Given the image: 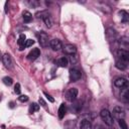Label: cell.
<instances>
[{
  "instance_id": "e0dca14e",
  "label": "cell",
  "mask_w": 129,
  "mask_h": 129,
  "mask_svg": "<svg viewBox=\"0 0 129 129\" xmlns=\"http://www.w3.org/2000/svg\"><path fill=\"white\" fill-rule=\"evenodd\" d=\"M66 112H67V108H66V105L64 104H62L59 108V118L60 119H63L66 115Z\"/></svg>"
},
{
  "instance_id": "ffe728a7",
  "label": "cell",
  "mask_w": 129,
  "mask_h": 129,
  "mask_svg": "<svg viewBox=\"0 0 129 129\" xmlns=\"http://www.w3.org/2000/svg\"><path fill=\"white\" fill-rule=\"evenodd\" d=\"M68 63H69V61H68V59L66 57H63L58 61V64L61 68H66L68 66Z\"/></svg>"
},
{
  "instance_id": "4fadbf2b",
  "label": "cell",
  "mask_w": 129,
  "mask_h": 129,
  "mask_svg": "<svg viewBox=\"0 0 129 129\" xmlns=\"http://www.w3.org/2000/svg\"><path fill=\"white\" fill-rule=\"evenodd\" d=\"M119 45H120L119 50H123V51L128 52V38L127 37H122L119 40Z\"/></svg>"
},
{
  "instance_id": "8992f818",
  "label": "cell",
  "mask_w": 129,
  "mask_h": 129,
  "mask_svg": "<svg viewBox=\"0 0 129 129\" xmlns=\"http://www.w3.org/2000/svg\"><path fill=\"white\" fill-rule=\"evenodd\" d=\"M2 62H3L4 66H5L7 69H12V68H13V62H12V59H11L10 55L4 54L3 57H2Z\"/></svg>"
},
{
  "instance_id": "f1b7e54d",
  "label": "cell",
  "mask_w": 129,
  "mask_h": 129,
  "mask_svg": "<svg viewBox=\"0 0 129 129\" xmlns=\"http://www.w3.org/2000/svg\"><path fill=\"white\" fill-rule=\"evenodd\" d=\"M39 104H41V106H42V107H45V106H46V104H45V102L43 101V99H42V98H40V99H39Z\"/></svg>"
},
{
  "instance_id": "4dcf8cb0",
  "label": "cell",
  "mask_w": 129,
  "mask_h": 129,
  "mask_svg": "<svg viewBox=\"0 0 129 129\" xmlns=\"http://www.w3.org/2000/svg\"><path fill=\"white\" fill-rule=\"evenodd\" d=\"M95 129H104V128H103V126H101V125H97V126L95 127Z\"/></svg>"
},
{
  "instance_id": "5bb4252c",
  "label": "cell",
  "mask_w": 129,
  "mask_h": 129,
  "mask_svg": "<svg viewBox=\"0 0 129 129\" xmlns=\"http://www.w3.org/2000/svg\"><path fill=\"white\" fill-rule=\"evenodd\" d=\"M121 99L124 101V102H128L129 100V91H128V87H124L122 88V91H121Z\"/></svg>"
},
{
  "instance_id": "4316f807",
  "label": "cell",
  "mask_w": 129,
  "mask_h": 129,
  "mask_svg": "<svg viewBox=\"0 0 129 129\" xmlns=\"http://www.w3.org/2000/svg\"><path fill=\"white\" fill-rule=\"evenodd\" d=\"M44 95H45V97H46V99H47L48 101H50L51 103H54V102H55V99L53 98V97H52L51 95H48V94H47V93H45V92H44Z\"/></svg>"
},
{
  "instance_id": "7c38bea8",
  "label": "cell",
  "mask_w": 129,
  "mask_h": 129,
  "mask_svg": "<svg viewBox=\"0 0 129 129\" xmlns=\"http://www.w3.org/2000/svg\"><path fill=\"white\" fill-rule=\"evenodd\" d=\"M117 56L120 58V60L121 61H123V62H128V60H129V53L127 52V51H123V50H118V52H117Z\"/></svg>"
},
{
  "instance_id": "52a82bcc",
  "label": "cell",
  "mask_w": 129,
  "mask_h": 129,
  "mask_svg": "<svg viewBox=\"0 0 129 129\" xmlns=\"http://www.w3.org/2000/svg\"><path fill=\"white\" fill-rule=\"evenodd\" d=\"M106 37L109 41H114L116 38H117V32L115 29H113V28H108L106 30Z\"/></svg>"
},
{
  "instance_id": "3957f363",
  "label": "cell",
  "mask_w": 129,
  "mask_h": 129,
  "mask_svg": "<svg viewBox=\"0 0 129 129\" xmlns=\"http://www.w3.org/2000/svg\"><path fill=\"white\" fill-rule=\"evenodd\" d=\"M38 39H39V43L42 47H47L50 44V39H48V35L45 33L44 31H41L39 35H38Z\"/></svg>"
},
{
  "instance_id": "ac0fdd59",
  "label": "cell",
  "mask_w": 129,
  "mask_h": 129,
  "mask_svg": "<svg viewBox=\"0 0 129 129\" xmlns=\"http://www.w3.org/2000/svg\"><path fill=\"white\" fill-rule=\"evenodd\" d=\"M115 66H116V68H117L118 70L124 71V70L127 68V63H126V62H123V61H121V60H119V61L116 62Z\"/></svg>"
},
{
  "instance_id": "6da1fadb",
  "label": "cell",
  "mask_w": 129,
  "mask_h": 129,
  "mask_svg": "<svg viewBox=\"0 0 129 129\" xmlns=\"http://www.w3.org/2000/svg\"><path fill=\"white\" fill-rule=\"evenodd\" d=\"M100 117L105 122L106 125H108V126H112L113 125V117H112L111 113H110V111L108 109H102L101 110Z\"/></svg>"
},
{
  "instance_id": "5b68a950",
  "label": "cell",
  "mask_w": 129,
  "mask_h": 129,
  "mask_svg": "<svg viewBox=\"0 0 129 129\" xmlns=\"http://www.w3.org/2000/svg\"><path fill=\"white\" fill-rule=\"evenodd\" d=\"M77 96H78V90L76 88H71L66 94L67 100L70 102H74L77 99Z\"/></svg>"
},
{
  "instance_id": "9a60e30c",
  "label": "cell",
  "mask_w": 129,
  "mask_h": 129,
  "mask_svg": "<svg viewBox=\"0 0 129 129\" xmlns=\"http://www.w3.org/2000/svg\"><path fill=\"white\" fill-rule=\"evenodd\" d=\"M25 42H26V36H25V34H20V35H19V38H18V41H17V43L19 44V50H20V51L24 50Z\"/></svg>"
},
{
  "instance_id": "8fae6325",
  "label": "cell",
  "mask_w": 129,
  "mask_h": 129,
  "mask_svg": "<svg viewBox=\"0 0 129 129\" xmlns=\"http://www.w3.org/2000/svg\"><path fill=\"white\" fill-rule=\"evenodd\" d=\"M50 45H51V47L53 48L54 51H60L61 48L63 47V44H62V42H61V40H59V39H53V40H51V42H50Z\"/></svg>"
},
{
  "instance_id": "d6a6232c",
  "label": "cell",
  "mask_w": 129,
  "mask_h": 129,
  "mask_svg": "<svg viewBox=\"0 0 129 129\" xmlns=\"http://www.w3.org/2000/svg\"><path fill=\"white\" fill-rule=\"evenodd\" d=\"M10 108H13V102L10 103Z\"/></svg>"
},
{
  "instance_id": "9c48e42d",
  "label": "cell",
  "mask_w": 129,
  "mask_h": 129,
  "mask_svg": "<svg viewBox=\"0 0 129 129\" xmlns=\"http://www.w3.org/2000/svg\"><path fill=\"white\" fill-rule=\"evenodd\" d=\"M76 52H77V48L73 44H66V45L64 46V53L67 54V55L73 56V55L76 54Z\"/></svg>"
},
{
  "instance_id": "30bf717a",
  "label": "cell",
  "mask_w": 129,
  "mask_h": 129,
  "mask_svg": "<svg viewBox=\"0 0 129 129\" xmlns=\"http://www.w3.org/2000/svg\"><path fill=\"white\" fill-rule=\"evenodd\" d=\"M40 55V51H39V48H33L32 51L29 52V54L27 55V59L29 61H34L36 60Z\"/></svg>"
},
{
  "instance_id": "484cf974",
  "label": "cell",
  "mask_w": 129,
  "mask_h": 129,
  "mask_svg": "<svg viewBox=\"0 0 129 129\" xmlns=\"http://www.w3.org/2000/svg\"><path fill=\"white\" fill-rule=\"evenodd\" d=\"M18 100L20 102H26V101H28V97L26 95H21L18 97Z\"/></svg>"
},
{
  "instance_id": "277c9868",
  "label": "cell",
  "mask_w": 129,
  "mask_h": 129,
  "mask_svg": "<svg viewBox=\"0 0 129 129\" xmlns=\"http://www.w3.org/2000/svg\"><path fill=\"white\" fill-rule=\"evenodd\" d=\"M82 77V73L77 69H72L70 71V80L71 82H77Z\"/></svg>"
},
{
  "instance_id": "7402d4cb",
  "label": "cell",
  "mask_w": 129,
  "mask_h": 129,
  "mask_svg": "<svg viewBox=\"0 0 129 129\" xmlns=\"http://www.w3.org/2000/svg\"><path fill=\"white\" fill-rule=\"evenodd\" d=\"M38 110H39V105L37 103H32L29 106V113H33V112H36Z\"/></svg>"
},
{
  "instance_id": "44dd1931",
  "label": "cell",
  "mask_w": 129,
  "mask_h": 129,
  "mask_svg": "<svg viewBox=\"0 0 129 129\" xmlns=\"http://www.w3.org/2000/svg\"><path fill=\"white\" fill-rule=\"evenodd\" d=\"M120 15H121V21L122 22H128V20H129V14L126 12V11H124V10H122V11H120Z\"/></svg>"
},
{
  "instance_id": "83f0119b",
  "label": "cell",
  "mask_w": 129,
  "mask_h": 129,
  "mask_svg": "<svg viewBox=\"0 0 129 129\" xmlns=\"http://www.w3.org/2000/svg\"><path fill=\"white\" fill-rule=\"evenodd\" d=\"M33 43H34V40H32V39H26V42H25V47L31 46Z\"/></svg>"
},
{
  "instance_id": "7a4b0ae2",
  "label": "cell",
  "mask_w": 129,
  "mask_h": 129,
  "mask_svg": "<svg viewBox=\"0 0 129 129\" xmlns=\"http://www.w3.org/2000/svg\"><path fill=\"white\" fill-rule=\"evenodd\" d=\"M113 117L120 120V119H124L125 117V111L124 109L121 107V106H116L114 109H113V112H112V114Z\"/></svg>"
},
{
  "instance_id": "cb8c5ba5",
  "label": "cell",
  "mask_w": 129,
  "mask_h": 129,
  "mask_svg": "<svg viewBox=\"0 0 129 129\" xmlns=\"http://www.w3.org/2000/svg\"><path fill=\"white\" fill-rule=\"evenodd\" d=\"M119 121V126L121 127V129H128V126H127V123L124 119H120L118 120Z\"/></svg>"
},
{
  "instance_id": "2e32d148",
  "label": "cell",
  "mask_w": 129,
  "mask_h": 129,
  "mask_svg": "<svg viewBox=\"0 0 129 129\" xmlns=\"http://www.w3.org/2000/svg\"><path fill=\"white\" fill-rule=\"evenodd\" d=\"M22 17H23V21L25 23H29L32 20V15H31V13L29 11H23Z\"/></svg>"
},
{
  "instance_id": "1f68e13d",
  "label": "cell",
  "mask_w": 129,
  "mask_h": 129,
  "mask_svg": "<svg viewBox=\"0 0 129 129\" xmlns=\"http://www.w3.org/2000/svg\"><path fill=\"white\" fill-rule=\"evenodd\" d=\"M7 6H8V2L5 3V12H6V13L8 12V8H7Z\"/></svg>"
},
{
  "instance_id": "d6986e66",
  "label": "cell",
  "mask_w": 129,
  "mask_h": 129,
  "mask_svg": "<svg viewBox=\"0 0 129 129\" xmlns=\"http://www.w3.org/2000/svg\"><path fill=\"white\" fill-rule=\"evenodd\" d=\"M80 129H92V124L89 120H83L81 122V125H80Z\"/></svg>"
},
{
  "instance_id": "f546056e",
  "label": "cell",
  "mask_w": 129,
  "mask_h": 129,
  "mask_svg": "<svg viewBox=\"0 0 129 129\" xmlns=\"http://www.w3.org/2000/svg\"><path fill=\"white\" fill-rule=\"evenodd\" d=\"M71 62H72L73 64H75V63L77 62V59H76V57H73V56H72V57H71Z\"/></svg>"
},
{
  "instance_id": "ba28073f",
  "label": "cell",
  "mask_w": 129,
  "mask_h": 129,
  "mask_svg": "<svg viewBox=\"0 0 129 129\" xmlns=\"http://www.w3.org/2000/svg\"><path fill=\"white\" fill-rule=\"evenodd\" d=\"M114 85L117 88H124V87H128V82L125 78H117L114 81Z\"/></svg>"
},
{
  "instance_id": "603a6c76",
  "label": "cell",
  "mask_w": 129,
  "mask_h": 129,
  "mask_svg": "<svg viewBox=\"0 0 129 129\" xmlns=\"http://www.w3.org/2000/svg\"><path fill=\"white\" fill-rule=\"evenodd\" d=\"M3 83H4L6 86H11L12 83H13V80H12V78H10V77H4V78H3Z\"/></svg>"
},
{
  "instance_id": "d4e9b609",
  "label": "cell",
  "mask_w": 129,
  "mask_h": 129,
  "mask_svg": "<svg viewBox=\"0 0 129 129\" xmlns=\"http://www.w3.org/2000/svg\"><path fill=\"white\" fill-rule=\"evenodd\" d=\"M14 92L17 94V95H19L20 94V92H21V89H20V85L18 84V83H16V85L14 86Z\"/></svg>"
}]
</instances>
